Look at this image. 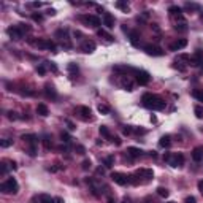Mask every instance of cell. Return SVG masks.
<instances>
[{"instance_id":"6da1fadb","label":"cell","mask_w":203,"mask_h":203,"mask_svg":"<svg viewBox=\"0 0 203 203\" xmlns=\"http://www.w3.org/2000/svg\"><path fill=\"white\" fill-rule=\"evenodd\" d=\"M141 102L146 108H151V110H164L165 108V102L157 95H152V94H144L141 97Z\"/></svg>"},{"instance_id":"7a4b0ae2","label":"cell","mask_w":203,"mask_h":203,"mask_svg":"<svg viewBox=\"0 0 203 203\" xmlns=\"http://www.w3.org/2000/svg\"><path fill=\"white\" fill-rule=\"evenodd\" d=\"M0 191H2L3 194H16L19 191V184H18V181L15 178H8L5 183H2Z\"/></svg>"},{"instance_id":"3957f363","label":"cell","mask_w":203,"mask_h":203,"mask_svg":"<svg viewBox=\"0 0 203 203\" xmlns=\"http://www.w3.org/2000/svg\"><path fill=\"white\" fill-rule=\"evenodd\" d=\"M165 162L168 164V165H171V167H181L184 164V156L183 154H165Z\"/></svg>"},{"instance_id":"277c9868","label":"cell","mask_w":203,"mask_h":203,"mask_svg":"<svg viewBox=\"0 0 203 203\" xmlns=\"http://www.w3.org/2000/svg\"><path fill=\"white\" fill-rule=\"evenodd\" d=\"M35 46L40 48V49H51V51H56V45L52 43L51 40H46V38H40L35 41Z\"/></svg>"},{"instance_id":"5b68a950","label":"cell","mask_w":203,"mask_h":203,"mask_svg":"<svg viewBox=\"0 0 203 203\" xmlns=\"http://www.w3.org/2000/svg\"><path fill=\"white\" fill-rule=\"evenodd\" d=\"M143 49H144V52L148 54V56H154V57L164 56V51L160 49L159 46H156V45H144V46H143Z\"/></svg>"},{"instance_id":"8992f818","label":"cell","mask_w":203,"mask_h":203,"mask_svg":"<svg viewBox=\"0 0 203 203\" xmlns=\"http://www.w3.org/2000/svg\"><path fill=\"white\" fill-rule=\"evenodd\" d=\"M111 179H113L116 184H119V186H125V184L129 183V178H127V174H124V173H119V171H114V173H111Z\"/></svg>"},{"instance_id":"52a82bcc","label":"cell","mask_w":203,"mask_h":203,"mask_svg":"<svg viewBox=\"0 0 203 203\" xmlns=\"http://www.w3.org/2000/svg\"><path fill=\"white\" fill-rule=\"evenodd\" d=\"M67 33H68V30L65 29H60V30H57L56 32V35H57V37H60L59 40H60V45L64 46V48H67V49H70V48H72V43H70L68 41V37H67Z\"/></svg>"},{"instance_id":"ba28073f","label":"cell","mask_w":203,"mask_h":203,"mask_svg":"<svg viewBox=\"0 0 203 203\" xmlns=\"http://www.w3.org/2000/svg\"><path fill=\"white\" fill-rule=\"evenodd\" d=\"M80 21L84 22L86 25H94V27H99L100 25V19L94 16V15H89V16H80Z\"/></svg>"},{"instance_id":"9c48e42d","label":"cell","mask_w":203,"mask_h":203,"mask_svg":"<svg viewBox=\"0 0 203 203\" xmlns=\"http://www.w3.org/2000/svg\"><path fill=\"white\" fill-rule=\"evenodd\" d=\"M6 33H8L10 38H13V40H21V38H22V35H24V32L19 29V25L8 27V29H6Z\"/></svg>"},{"instance_id":"30bf717a","label":"cell","mask_w":203,"mask_h":203,"mask_svg":"<svg viewBox=\"0 0 203 203\" xmlns=\"http://www.w3.org/2000/svg\"><path fill=\"white\" fill-rule=\"evenodd\" d=\"M151 80V76L148 72H144V70H140V72H137V83L140 86H146L149 83Z\"/></svg>"},{"instance_id":"8fae6325","label":"cell","mask_w":203,"mask_h":203,"mask_svg":"<svg viewBox=\"0 0 203 203\" xmlns=\"http://www.w3.org/2000/svg\"><path fill=\"white\" fill-rule=\"evenodd\" d=\"M191 65H194V67H198V65H201L203 64V51H195L192 56H191V62H189Z\"/></svg>"},{"instance_id":"7c38bea8","label":"cell","mask_w":203,"mask_h":203,"mask_svg":"<svg viewBox=\"0 0 203 203\" xmlns=\"http://www.w3.org/2000/svg\"><path fill=\"white\" fill-rule=\"evenodd\" d=\"M102 21H103V25L107 27V29H113L114 27V16L111 15V13H103Z\"/></svg>"},{"instance_id":"4fadbf2b","label":"cell","mask_w":203,"mask_h":203,"mask_svg":"<svg viewBox=\"0 0 203 203\" xmlns=\"http://www.w3.org/2000/svg\"><path fill=\"white\" fill-rule=\"evenodd\" d=\"M81 51L83 52H94L95 51V43L92 40H84L81 43Z\"/></svg>"},{"instance_id":"5bb4252c","label":"cell","mask_w":203,"mask_h":203,"mask_svg":"<svg viewBox=\"0 0 203 203\" xmlns=\"http://www.w3.org/2000/svg\"><path fill=\"white\" fill-rule=\"evenodd\" d=\"M135 174H137V176H140V178H144L146 181H149V179H152V176H154V171H152L151 168H140Z\"/></svg>"},{"instance_id":"9a60e30c","label":"cell","mask_w":203,"mask_h":203,"mask_svg":"<svg viewBox=\"0 0 203 203\" xmlns=\"http://www.w3.org/2000/svg\"><path fill=\"white\" fill-rule=\"evenodd\" d=\"M186 46H187V40L179 38V40L174 41V43L170 45V51H179V49H183V48H186Z\"/></svg>"},{"instance_id":"2e32d148","label":"cell","mask_w":203,"mask_h":203,"mask_svg":"<svg viewBox=\"0 0 203 203\" xmlns=\"http://www.w3.org/2000/svg\"><path fill=\"white\" fill-rule=\"evenodd\" d=\"M170 15L173 18H176L178 21H181V22H184V18H183V13H181V8L179 6H170Z\"/></svg>"},{"instance_id":"e0dca14e","label":"cell","mask_w":203,"mask_h":203,"mask_svg":"<svg viewBox=\"0 0 203 203\" xmlns=\"http://www.w3.org/2000/svg\"><path fill=\"white\" fill-rule=\"evenodd\" d=\"M127 154H129L130 157H134V159H138V157L143 156V151L140 149V148H135V146H130V148L127 149Z\"/></svg>"},{"instance_id":"ac0fdd59","label":"cell","mask_w":203,"mask_h":203,"mask_svg":"<svg viewBox=\"0 0 203 203\" xmlns=\"http://www.w3.org/2000/svg\"><path fill=\"white\" fill-rule=\"evenodd\" d=\"M192 159L195 160V162H200V160L203 159V148H201V146L194 148V151H192Z\"/></svg>"},{"instance_id":"d6986e66","label":"cell","mask_w":203,"mask_h":203,"mask_svg":"<svg viewBox=\"0 0 203 203\" xmlns=\"http://www.w3.org/2000/svg\"><path fill=\"white\" fill-rule=\"evenodd\" d=\"M129 37H130V43L134 45L135 48H138V46H140V33L135 32V30H130Z\"/></svg>"},{"instance_id":"ffe728a7","label":"cell","mask_w":203,"mask_h":203,"mask_svg":"<svg viewBox=\"0 0 203 203\" xmlns=\"http://www.w3.org/2000/svg\"><path fill=\"white\" fill-rule=\"evenodd\" d=\"M170 144H171V137L170 135H164L162 138L159 140V146H160V148H168Z\"/></svg>"},{"instance_id":"44dd1931","label":"cell","mask_w":203,"mask_h":203,"mask_svg":"<svg viewBox=\"0 0 203 203\" xmlns=\"http://www.w3.org/2000/svg\"><path fill=\"white\" fill-rule=\"evenodd\" d=\"M21 140H24V141L25 143H29L30 146L32 144H37V135H33V134H29V135H22V137H21Z\"/></svg>"},{"instance_id":"7402d4cb","label":"cell","mask_w":203,"mask_h":203,"mask_svg":"<svg viewBox=\"0 0 203 203\" xmlns=\"http://www.w3.org/2000/svg\"><path fill=\"white\" fill-rule=\"evenodd\" d=\"M37 113L40 114V116H48V114H49V110H48V107H46V105L45 103H38V107H37Z\"/></svg>"},{"instance_id":"603a6c76","label":"cell","mask_w":203,"mask_h":203,"mask_svg":"<svg viewBox=\"0 0 203 203\" xmlns=\"http://www.w3.org/2000/svg\"><path fill=\"white\" fill-rule=\"evenodd\" d=\"M45 92H46V95L49 97V99H52V100L57 97V94H56V89H54L51 84H46V86H45Z\"/></svg>"},{"instance_id":"cb8c5ba5","label":"cell","mask_w":203,"mask_h":203,"mask_svg":"<svg viewBox=\"0 0 203 203\" xmlns=\"http://www.w3.org/2000/svg\"><path fill=\"white\" fill-rule=\"evenodd\" d=\"M38 203H54V198L48 194H40L38 195Z\"/></svg>"},{"instance_id":"d4e9b609","label":"cell","mask_w":203,"mask_h":203,"mask_svg":"<svg viewBox=\"0 0 203 203\" xmlns=\"http://www.w3.org/2000/svg\"><path fill=\"white\" fill-rule=\"evenodd\" d=\"M78 111L81 113V116L84 117V119L90 116V108H89V107H80V108H78Z\"/></svg>"},{"instance_id":"484cf974","label":"cell","mask_w":203,"mask_h":203,"mask_svg":"<svg viewBox=\"0 0 203 203\" xmlns=\"http://www.w3.org/2000/svg\"><path fill=\"white\" fill-rule=\"evenodd\" d=\"M116 6H117L119 10L125 11V13L129 11V3H127V2H124V0H119V2H116Z\"/></svg>"},{"instance_id":"4316f807","label":"cell","mask_w":203,"mask_h":203,"mask_svg":"<svg viewBox=\"0 0 203 203\" xmlns=\"http://www.w3.org/2000/svg\"><path fill=\"white\" fill-rule=\"evenodd\" d=\"M157 195L159 197H162V198H167L168 197V189H165V187H157Z\"/></svg>"},{"instance_id":"83f0119b","label":"cell","mask_w":203,"mask_h":203,"mask_svg":"<svg viewBox=\"0 0 203 203\" xmlns=\"http://www.w3.org/2000/svg\"><path fill=\"white\" fill-rule=\"evenodd\" d=\"M97 35H99V37H103V38H107L108 41H113V40H114V38L111 37L110 33H107V32H105L103 29H99V30H97Z\"/></svg>"},{"instance_id":"f1b7e54d","label":"cell","mask_w":203,"mask_h":203,"mask_svg":"<svg viewBox=\"0 0 203 203\" xmlns=\"http://www.w3.org/2000/svg\"><path fill=\"white\" fill-rule=\"evenodd\" d=\"M100 135H103L105 138H111V134H110V130H108V127L107 125H100Z\"/></svg>"},{"instance_id":"f546056e","label":"cell","mask_w":203,"mask_h":203,"mask_svg":"<svg viewBox=\"0 0 203 203\" xmlns=\"http://www.w3.org/2000/svg\"><path fill=\"white\" fill-rule=\"evenodd\" d=\"M97 110H99V113H102V114H110V108L105 103H100L99 107H97Z\"/></svg>"},{"instance_id":"4dcf8cb0","label":"cell","mask_w":203,"mask_h":203,"mask_svg":"<svg viewBox=\"0 0 203 203\" xmlns=\"http://www.w3.org/2000/svg\"><path fill=\"white\" fill-rule=\"evenodd\" d=\"M194 113H195V116H197L198 119H203V107H201V105H197V107L194 108Z\"/></svg>"},{"instance_id":"1f68e13d","label":"cell","mask_w":203,"mask_h":203,"mask_svg":"<svg viewBox=\"0 0 203 203\" xmlns=\"http://www.w3.org/2000/svg\"><path fill=\"white\" fill-rule=\"evenodd\" d=\"M192 94H194V97H195L198 102H203V89H195Z\"/></svg>"},{"instance_id":"d6a6232c","label":"cell","mask_w":203,"mask_h":203,"mask_svg":"<svg viewBox=\"0 0 203 203\" xmlns=\"http://www.w3.org/2000/svg\"><path fill=\"white\" fill-rule=\"evenodd\" d=\"M67 68H68V72H70V73H72V75H75V73H78V70H80V68H78V65H76V64H75V62H70V64H68V67H67Z\"/></svg>"},{"instance_id":"836d02e7","label":"cell","mask_w":203,"mask_h":203,"mask_svg":"<svg viewBox=\"0 0 203 203\" xmlns=\"http://www.w3.org/2000/svg\"><path fill=\"white\" fill-rule=\"evenodd\" d=\"M11 144H13V140H10V138H3L2 141H0V146H2V148H8Z\"/></svg>"},{"instance_id":"e575fe53","label":"cell","mask_w":203,"mask_h":203,"mask_svg":"<svg viewBox=\"0 0 203 203\" xmlns=\"http://www.w3.org/2000/svg\"><path fill=\"white\" fill-rule=\"evenodd\" d=\"M43 144H45V148H46V149H51L52 143H51V140H49V137H48V135L43 137Z\"/></svg>"},{"instance_id":"d590c367","label":"cell","mask_w":203,"mask_h":203,"mask_svg":"<svg viewBox=\"0 0 203 203\" xmlns=\"http://www.w3.org/2000/svg\"><path fill=\"white\" fill-rule=\"evenodd\" d=\"M113 164H114V157H113V156H110V157L105 159V167H107V168L113 167Z\"/></svg>"},{"instance_id":"8d00e7d4","label":"cell","mask_w":203,"mask_h":203,"mask_svg":"<svg viewBox=\"0 0 203 203\" xmlns=\"http://www.w3.org/2000/svg\"><path fill=\"white\" fill-rule=\"evenodd\" d=\"M127 178H129V183L130 184H135V186L140 184V179L137 178V174H130V176H127Z\"/></svg>"},{"instance_id":"74e56055","label":"cell","mask_w":203,"mask_h":203,"mask_svg":"<svg viewBox=\"0 0 203 203\" xmlns=\"http://www.w3.org/2000/svg\"><path fill=\"white\" fill-rule=\"evenodd\" d=\"M60 138H62V141H65V143H70V141H72V137H70L67 132H62V134H60Z\"/></svg>"},{"instance_id":"f35d334b","label":"cell","mask_w":203,"mask_h":203,"mask_svg":"<svg viewBox=\"0 0 203 203\" xmlns=\"http://www.w3.org/2000/svg\"><path fill=\"white\" fill-rule=\"evenodd\" d=\"M75 151L78 152V154H86V148H84V146H81V144H76L75 146Z\"/></svg>"},{"instance_id":"ab89813d","label":"cell","mask_w":203,"mask_h":203,"mask_svg":"<svg viewBox=\"0 0 203 203\" xmlns=\"http://www.w3.org/2000/svg\"><path fill=\"white\" fill-rule=\"evenodd\" d=\"M174 29H176V30H179V32H186V30H187L186 22H181L179 25H174Z\"/></svg>"},{"instance_id":"60d3db41","label":"cell","mask_w":203,"mask_h":203,"mask_svg":"<svg viewBox=\"0 0 203 203\" xmlns=\"http://www.w3.org/2000/svg\"><path fill=\"white\" fill-rule=\"evenodd\" d=\"M132 132H134V129H132L130 125H125V127L122 129V134H124V135H130Z\"/></svg>"},{"instance_id":"b9f144b4","label":"cell","mask_w":203,"mask_h":203,"mask_svg":"<svg viewBox=\"0 0 203 203\" xmlns=\"http://www.w3.org/2000/svg\"><path fill=\"white\" fill-rule=\"evenodd\" d=\"M19 25V29L22 30V32H30V27L27 25V24H18Z\"/></svg>"},{"instance_id":"7bdbcfd3","label":"cell","mask_w":203,"mask_h":203,"mask_svg":"<svg viewBox=\"0 0 203 203\" xmlns=\"http://www.w3.org/2000/svg\"><path fill=\"white\" fill-rule=\"evenodd\" d=\"M90 165H92V164H90V160H84V162H83V170H89L90 168Z\"/></svg>"},{"instance_id":"ee69618b","label":"cell","mask_w":203,"mask_h":203,"mask_svg":"<svg viewBox=\"0 0 203 203\" xmlns=\"http://www.w3.org/2000/svg\"><path fill=\"white\" fill-rule=\"evenodd\" d=\"M37 72H38L40 75H45V73H46V67H45V65H38V67H37Z\"/></svg>"},{"instance_id":"f6af8a7d","label":"cell","mask_w":203,"mask_h":203,"mask_svg":"<svg viewBox=\"0 0 203 203\" xmlns=\"http://www.w3.org/2000/svg\"><path fill=\"white\" fill-rule=\"evenodd\" d=\"M8 119H10V121H16V119H18L16 113H13V111H8Z\"/></svg>"},{"instance_id":"bcb514c9","label":"cell","mask_w":203,"mask_h":203,"mask_svg":"<svg viewBox=\"0 0 203 203\" xmlns=\"http://www.w3.org/2000/svg\"><path fill=\"white\" fill-rule=\"evenodd\" d=\"M111 140H113V143L116 144V146H121V138H119V137H111Z\"/></svg>"},{"instance_id":"7dc6e473","label":"cell","mask_w":203,"mask_h":203,"mask_svg":"<svg viewBox=\"0 0 203 203\" xmlns=\"http://www.w3.org/2000/svg\"><path fill=\"white\" fill-rule=\"evenodd\" d=\"M186 8H189V10H198V5H195V3H186Z\"/></svg>"},{"instance_id":"c3c4849f","label":"cell","mask_w":203,"mask_h":203,"mask_svg":"<svg viewBox=\"0 0 203 203\" xmlns=\"http://www.w3.org/2000/svg\"><path fill=\"white\" fill-rule=\"evenodd\" d=\"M46 64H48V67H49V70H52V72L56 73V72H57V67H56L54 65V62H46Z\"/></svg>"},{"instance_id":"681fc988","label":"cell","mask_w":203,"mask_h":203,"mask_svg":"<svg viewBox=\"0 0 203 203\" xmlns=\"http://www.w3.org/2000/svg\"><path fill=\"white\" fill-rule=\"evenodd\" d=\"M6 171H8V167H6L5 164H2V167H0V173H2V174H6Z\"/></svg>"},{"instance_id":"f907efd6","label":"cell","mask_w":203,"mask_h":203,"mask_svg":"<svg viewBox=\"0 0 203 203\" xmlns=\"http://www.w3.org/2000/svg\"><path fill=\"white\" fill-rule=\"evenodd\" d=\"M32 18H33V21H38V22L43 19V16H41V15H32Z\"/></svg>"},{"instance_id":"816d5d0a","label":"cell","mask_w":203,"mask_h":203,"mask_svg":"<svg viewBox=\"0 0 203 203\" xmlns=\"http://www.w3.org/2000/svg\"><path fill=\"white\" fill-rule=\"evenodd\" d=\"M197 186H198V191L203 194V179H201V181H198V184H197Z\"/></svg>"},{"instance_id":"f5cc1de1","label":"cell","mask_w":203,"mask_h":203,"mask_svg":"<svg viewBox=\"0 0 203 203\" xmlns=\"http://www.w3.org/2000/svg\"><path fill=\"white\" fill-rule=\"evenodd\" d=\"M184 201H186V203H195V198H194V197H187Z\"/></svg>"},{"instance_id":"db71d44e","label":"cell","mask_w":203,"mask_h":203,"mask_svg":"<svg viewBox=\"0 0 203 203\" xmlns=\"http://www.w3.org/2000/svg\"><path fill=\"white\" fill-rule=\"evenodd\" d=\"M30 6H33V8H40L41 3L40 2H33V3H30Z\"/></svg>"},{"instance_id":"11a10c76","label":"cell","mask_w":203,"mask_h":203,"mask_svg":"<svg viewBox=\"0 0 203 203\" xmlns=\"http://www.w3.org/2000/svg\"><path fill=\"white\" fill-rule=\"evenodd\" d=\"M54 203H64V200H62L60 197H54Z\"/></svg>"},{"instance_id":"9f6ffc18","label":"cell","mask_w":203,"mask_h":203,"mask_svg":"<svg viewBox=\"0 0 203 203\" xmlns=\"http://www.w3.org/2000/svg\"><path fill=\"white\" fill-rule=\"evenodd\" d=\"M10 168H13V170H16V168H18V165H16V162H10Z\"/></svg>"},{"instance_id":"6f0895ef","label":"cell","mask_w":203,"mask_h":203,"mask_svg":"<svg viewBox=\"0 0 203 203\" xmlns=\"http://www.w3.org/2000/svg\"><path fill=\"white\" fill-rule=\"evenodd\" d=\"M48 15H51V16L56 15V10H52V8H51V10H48Z\"/></svg>"},{"instance_id":"680465c9","label":"cell","mask_w":203,"mask_h":203,"mask_svg":"<svg viewBox=\"0 0 203 203\" xmlns=\"http://www.w3.org/2000/svg\"><path fill=\"white\" fill-rule=\"evenodd\" d=\"M108 203H116V200H114L113 197H110V198H108Z\"/></svg>"},{"instance_id":"91938a15","label":"cell","mask_w":203,"mask_h":203,"mask_svg":"<svg viewBox=\"0 0 203 203\" xmlns=\"http://www.w3.org/2000/svg\"><path fill=\"white\" fill-rule=\"evenodd\" d=\"M124 203H129V200H127V198H125V200H124Z\"/></svg>"},{"instance_id":"94428289","label":"cell","mask_w":203,"mask_h":203,"mask_svg":"<svg viewBox=\"0 0 203 203\" xmlns=\"http://www.w3.org/2000/svg\"><path fill=\"white\" fill-rule=\"evenodd\" d=\"M201 73H203V67H201Z\"/></svg>"}]
</instances>
